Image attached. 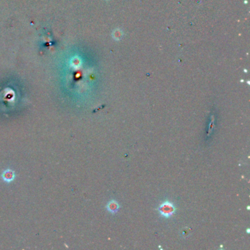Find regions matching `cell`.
Instances as JSON below:
<instances>
[{
  "label": "cell",
  "mask_w": 250,
  "mask_h": 250,
  "mask_svg": "<svg viewBox=\"0 0 250 250\" xmlns=\"http://www.w3.org/2000/svg\"><path fill=\"white\" fill-rule=\"evenodd\" d=\"M158 211L162 216L165 218H170L175 213V206L172 202L166 201L159 206Z\"/></svg>",
  "instance_id": "1"
},
{
  "label": "cell",
  "mask_w": 250,
  "mask_h": 250,
  "mask_svg": "<svg viewBox=\"0 0 250 250\" xmlns=\"http://www.w3.org/2000/svg\"><path fill=\"white\" fill-rule=\"evenodd\" d=\"M1 176L4 181L6 183H10L14 180L15 178H16V174H15V172L13 170L10 169H7L4 170L3 173L1 174Z\"/></svg>",
  "instance_id": "2"
},
{
  "label": "cell",
  "mask_w": 250,
  "mask_h": 250,
  "mask_svg": "<svg viewBox=\"0 0 250 250\" xmlns=\"http://www.w3.org/2000/svg\"><path fill=\"white\" fill-rule=\"evenodd\" d=\"M107 210H108L111 213H116L117 212V211L119 210V205H118L117 202L115 200H112L107 204Z\"/></svg>",
  "instance_id": "3"
}]
</instances>
